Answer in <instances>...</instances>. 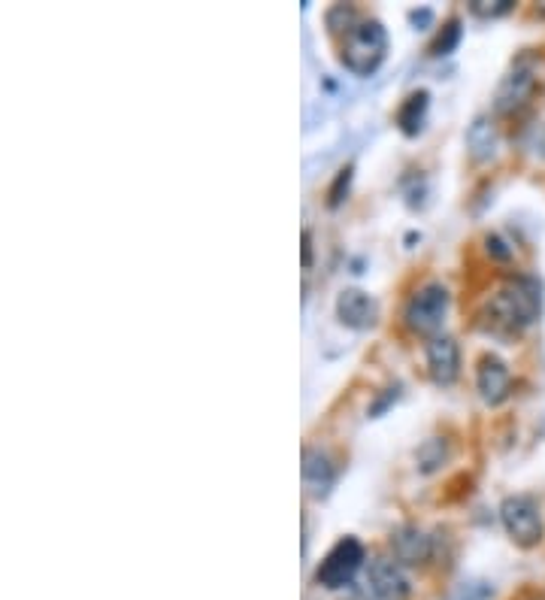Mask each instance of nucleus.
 I'll use <instances>...</instances> for the list:
<instances>
[{
    "instance_id": "obj_6",
    "label": "nucleus",
    "mask_w": 545,
    "mask_h": 600,
    "mask_svg": "<svg viewBox=\"0 0 545 600\" xmlns=\"http://www.w3.org/2000/svg\"><path fill=\"white\" fill-rule=\"evenodd\" d=\"M367 585L379 600H406L412 591L403 564L394 558H376L367 570Z\"/></svg>"
},
{
    "instance_id": "obj_11",
    "label": "nucleus",
    "mask_w": 545,
    "mask_h": 600,
    "mask_svg": "<svg viewBox=\"0 0 545 600\" xmlns=\"http://www.w3.org/2000/svg\"><path fill=\"white\" fill-rule=\"evenodd\" d=\"M533 91H536L533 73L518 67V70H512L509 76H503V82H500V88H497V97H494V107H497L500 113H515V110H521V107L527 104Z\"/></svg>"
},
{
    "instance_id": "obj_24",
    "label": "nucleus",
    "mask_w": 545,
    "mask_h": 600,
    "mask_svg": "<svg viewBox=\"0 0 545 600\" xmlns=\"http://www.w3.org/2000/svg\"><path fill=\"white\" fill-rule=\"evenodd\" d=\"M346 600H373L370 594H364V591H355V594H349Z\"/></svg>"
},
{
    "instance_id": "obj_21",
    "label": "nucleus",
    "mask_w": 545,
    "mask_h": 600,
    "mask_svg": "<svg viewBox=\"0 0 545 600\" xmlns=\"http://www.w3.org/2000/svg\"><path fill=\"white\" fill-rule=\"evenodd\" d=\"M397 394H400V388H397V385H394V388H388V394H385V397L379 400V404H376V407L370 410V416H379V413H382V410H385V407L391 404V400H397Z\"/></svg>"
},
{
    "instance_id": "obj_5",
    "label": "nucleus",
    "mask_w": 545,
    "mask_h": 600,
    "mask_svg": "<svg viewBox=\"0 0 545 600\" xmlns=\"http://www.w3.org/2000/svg\"><path fill=\"white\" fill-rule=\"evenodd\" d=\"M361 564H364V546L355 537H343L331 552L324 555V561L318 564L315 582L324 585V588H331V591L346 588L355 579V573L361 570Z\"/></svg>"
},
{
    "instance_id": "obj_8",
    "label": "nucleus",
    "mask_w": 545,
    "mask_h": 600,
    "mask_svg": "<svg viewBox=\"0 0 545 600\" xmlns=\"http://www.w3.org/2000/svg\"><path fill=\"white\" fill-rule=\"evenodd\" d=\"M427 370L436 385H452L461 373V349L452 337H433L427 343Z\"/></svg>"
},
{
    "instance_id": "obj_16",
    "label": "nucleus",
    "mask_w": 545,
    "mask_h": 600,
    "mask_svg": "<svg viewBox=\"0 0 545 600\" xmlns=\"http://www.w3.org/2000/svg\"><path fill=\"white\" fill-rule=\"evenodd\" d=\"M461 37H464L461 19H449V22H446V28H443L440 34H436V40H433V46H430V55H436V58L452 55V52L458 49Z\"/></svg>"
},
{
    "instance_id": "obj_9",
    "label": "nucleus",
    "mask_w": 545,
    "mask_h": 600,
    "mask_svg": "<svg viewBox=\"0 0 545 600\" xmlns=\"http://www.w3.org/2000/svg\"><path fill=\"white\" fill-rule=\"evenodd\" d=\"M476 385H479V394L485 404H491V407L503 404L509 397V385H512L506 361L497 355H482L479 370H476Z\"/></svg>"
},
{
    "instance_id": "obj_10",
    "label": "nucleus",
    "mask_w": 545,
    "mask_h": 600,
    "mask_svg": "<svg viewBox=\"0 0 545 600\" xmlns=\"http://www.w3.org/2000/svg\"><path fill=\"white\" fill-rule=\"evenodd\" d=\"M337 482V467L331 455L321 449H306L303 452V485L312 497H324Z\"/></svg>"
},
{
    "instance_id": "obj_23",
    "label": "nucleus",
    "mask_w": 545,
    "mask_h": 600,
    "mask_svg": "<svg viewBox=\"0 0 545 600\" xmlns=\"http://www.w3.org/2000/svg\"><path fill=\"white\" fill-rule=\"evenodd\" d=\"M409 19H412V25H430V22H433V13H430V10H415Z\"/></svg>"
},
{
    "instance_id": "obj_22",
    "label": "nucleus",
    "mask_w": 545,
    "mask_h": 600,
    "mask_svg": "<svg viewBox=\"0 0 545 600\" xmlns=\"http://www.w3.org/2000/svg\"><path fill=\"white\" fill-rule=\"evenodd\" d=\"M309 264H312V234L303 231V267H309Z\"/></svg>"
},
{
    "instance_id": "obj_15",
    "label": "nucleus",
    "mask_w": 545,
    "mask_h": 600,
    "mask_svg": "<svg viewBox=\"0 0 545 600\" xmlns=\"http://www.w3.org/2000/svg\"><path fill=\"white\" fill-rule=\"evenodd\" d=\"M446 458H449V449H446V443H443L440 437L427 440V443L415 452V461H418V470H421V473H433Z\"/></svg>"
},
{
    "instance_id": "obj_12",
    "label": "nucleus",
    "mask_w": 545,
    "mask_h": 600,
    "mask_svg": "<svg viewBox=\"0 0 545 600\" xmlns=\"http://www.w3.org/2000/svg\"><path fill=\"white\" fill-rule=\"evenodd\" d=\"M391 549L400 564H424L433 552V540L421 528L403 525L391 534Z\"/></svg>"
},
{
    "instance_id": "obj_20",
    "label": "nucleus",
    "mask_w": 545,
    "mask_h": 600,
    "mask_svg": "<svg viewBox=\"0 0 545 600\" xmlns=\"http://www.w3.org/2000/svg\"><path fill=\"white\" fill-rule=\"evenodd\" d=\"M485 243H488V252H491L494 258H500V261H509V258H512V249H506V243H503L500 237H494V234H491Z\"/></svg>"
},
{
    "instance_id": "obj_2",
    "label": "nucleus",
    "mask_w": 545,
    "mask_h": 600,
    "mask_svg": "<svg viewBox=\"0 0 545 600\" xmlns=\"http://www.w3.org/2000/svg\"><path fill=\"white\" fill-rule=\"evenodd\" d=\"M388 55V31L376 19L358 22L343 40V64L355 76H370Z\"/></svg>"
},
{
    "instance_id": "obj_7",
    "label": "nucleus",
    "mask_w": 545,
    "mask_h": 600,
    "mask_svg": "<svg viewBox=\"0 0 545 600\" xmlns=\"http://www.w3.org/2000/svg\"><path fill=\"white\" fill-rule=\"evenodd\" d=\"M337 319L346 325V328H355V331H367L379 322V304L376 297H370L367 291L361 288H346L340 291L337 297Z\"/></svg>"
},
{
    "instance_id": "obj_4",
    "label": "nucleus",
    "mask_w": 545,
    "mask_h": 600,
    "mask_svg": "<svg viewBox=\"0 0 545 600\" xmlns=\"http://www.w3.org/2000/svg\"><path fill=\"white\" fill-rule=\"evenodd\" d=\"M500 519H503V528L506 534L530 549L542 540V516H539V504L530 497V494H509L503 504H500Z\"/></svg>"
},
{
    "instance_id": "obj_3",
    "label": "nucleus",
    "mask_w": 545,
    "mask_h": 600,
    "mask_svg": "<svg viewBox=\"0 0 545 600\" xmlns=\"http://www.w3.org/2000/svg\"><path fill=\"white\" fill-rule=\"evenodd\" d=\"M449 304H452V294L443 282H427L421 285L403 310V319H406V328L412 334H421V337H433L440 334L446 316H449Z\"/></svg>"
},
{
    "instance_id": "obj_13",
    "label": "nucleus",
    "mask_w": 545,
    "mask_h": 600,
    "mask_svg": "<svg viewBox=\"0 0 545 600\" xmlns=\"http://www.w3.org/2000/svg\"><path fill=\"white\" fill-rule=\"evenodd\" d=\"M467 149H470L473 161H479V164L497 158L500 137H497V128H494L485 116H479V119L470 125V131H467Z\"/></svg>"
},
{
    "instance_id": "obj_1",
    "label": "nucleus",
    "mask_w": 545,
    "mask_h": 600,
    "mask_svg": "<svg viewBox=\"0 0 545 600\" xmlns=\"http://www.w3.org/2000/svg\"><path fill=\"white\" fill-rule=\"evenodd\" d=\"M488 313L497 328L503 331H521L533 325L542 313V285L530 276H518L506 282L488 304Z\"/></svg>"
},
{
    "instance_id": "obj_19",
    "label": "nucleus",
    "mask_w": 545,
    "mask_h": 600,
    "mask_svg": "<svg viewBox=\"0 0 545 600\" xmlns=\"http://www.w3.org/2000/svg\"><path fill=\"white\" fill-rule=\"evenodd\" d=\"M349 185H352V167H343V170L337 173L334 188H331V207L343 204V197L349 194Z\"/></svg>"
},
{
    "instance_id": "obj_17",
    "label": "nucleus",
    "mask_w": 545,
    "mask_h": 600,
    "mask_svg": "<svg viewBox=\"0 0 545 600\" xmlns=\"http://www.w3.org/2000/svg\"><path fill=\"white\" fill-rule=\"evenodd\" d=\"M358 22H361L358 13L346 4H337L331 13H327V28H331V34H349Z\"/></svg>"
},
{
    "instance_id": "obj_18",
    "label": "nucleus",
    "mask_w": 545,
    "mask_h": 600,
    "mask_svg": "<svg viewBox=\"0 0 545 600\" xmlns=\"http://www.w3.org/2000/svg\"><path fill=\"white\" fill-rule=\"evenodd\" d=\"M515 0H470V10L473 16L479 19H497V16H506L512 13Z\"/></svg>"
},
{
    "instance_id": "obj_14",
    "label": "nucleus",
    "mask_w": 545,
    "mask_h": 600,
    "mask_svg": "<svg viewBox=\"0 0 545 600\" xmlns=\"http://www.w3.org/2000/svg\"><path fill=\"white\" fill-rule=\"evenodd\" d=\"M427 107H430V94L421 88V91H412L403 107L397 110V125L406 137H415L421 128H424V116H427Z\"/></svg>"
}]
</instances>
